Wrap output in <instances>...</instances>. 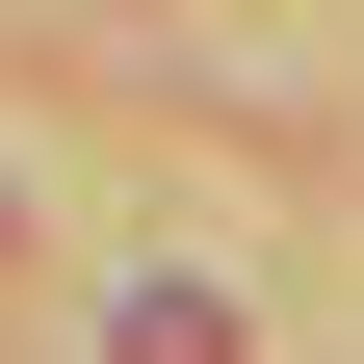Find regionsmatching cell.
<instances>
[{"mask_svg":"<svg viewBox=\"0 0 364 364\" xmlns=\"http://www.w3.org/2000/svg\"><path fill=\"white\" fill-rule=\"evenodd\" d=\"M105 364H235V312H208V287H130V312H105Z\"/></svg>","mask_w":364,"mask_h":364,"instance_id":"1","label":"cell"}]
</instances>
